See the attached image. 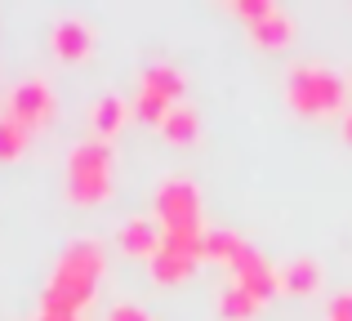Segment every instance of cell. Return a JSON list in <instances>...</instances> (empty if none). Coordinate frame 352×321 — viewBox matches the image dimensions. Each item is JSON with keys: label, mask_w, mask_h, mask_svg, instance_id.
<instances>
[{"label": "cell", "mask_w": 352, "mask_h": 321, "mask_svg": "<svg viewBox=\"0 0 352 321\" xmlns=\"http://www.w3.org/2000/svg\"><path fill=\"white\" fill-rule=\"evenodd\" d=\"M103 241L94 236H80L63 250L58 268L50 272L45 281V295H41V308H67V313H80V308L94 299V286L103 277Z\"/></svg>", "instance_id": "obj_1"}, {"label": "cell", "mask_w": 352, "mask_h": 321, "mask_svg": "<svg viewBox=\"0 0 352 321\" xmlns=\"http://www.w3.org/2000/svg\"><path fill=\"white\" fill-rule=\"evenodd\" d=\"M285 103L303 116H335L348 103V80L321 63H299L285 76Z\"/></svg>", "instance_id": "obj_2"}, {"label": "cell", "mask_w": 352, "mask_h": 321, "mask_svg": "<svg viewBox=\"0 0 352 321\" xmlns=\"http://www.w3.org/2000/svg\"><path fill=\"white\" fill-rule=\"evenodd\" d=\"M67 197L80 206H98L112 197V143L85 139L67 152Z\"/></svg>", "instance_id": "obj_3"}, {"label": "cell", "mask_w": 352, "mask_h": 321, "mask_svg": "<svg viewBox=\"0 0 352 321\" xmlns=\"http://www.w3.org/2000/svg\"><path fill=\"white\" fill-rule=\"evenodd\" d=\"M152 219L165 228V232H174V228H201V192L192 179H183V174H165L161 188H156L152 197Z\"/></svg>", "instance_id": "obj_4"}, {"label": "cell", "mask_w": 352, "mask_h": 321, "mask_svg": "<svg viewBox=\"0 0 352 321\" xmlns=\"http://www.w3.org/2000/svg\"><path fill=\"white\" fill-rule=\"evenodd\" d=\"M5 116H9V121H18L27 134L41 130V125H50L54 121V94H50V85H45L41 76L18 80V85L9 89V98H5Z\"/></svg>", "instance_id": "obj_5"}, {"label": "cell", "mask_w": 352, "mask_h": 321, "mask_svg": "<svg viewBox=\"0 0 352 321\" xmlns=\"http://www.w3.org/2000/svg\"><path fill=\"white\" fill-rule=\"evenodd\" d=\"M120 250L125 254H134V259H147L152 263L156 254H161V245H165V228L156 223L152 214H138V219H129L125 228H120Z\"/></svg>", "instance_id": "obj_6"}, {"label": "cell", "mask_w": 352, "mask_h": 321, "mask_svg": "<svg viewBox=\"0 0 352 321\" xmlns=\"http://www.w3.org/2000/svg\"><path fill=\"white\" fill-rule=\"evenodd\" d=\"M232 281H236V286H245L250 295L258 299V304H263V299L272 295V290H281V286H276V268H272V263H267L263 254L254 250V245H250V250L232 263Z\"/></svg>", "instance_id": "obj_7"}, {"label": "cell", "mask_w": 352, "mask_h": 321, "mask_svg": "<svg viewBox=\"0 0 352 321\" xmlns=\"http://www.w3.org/2000/svg\"><path fill=\"white\" fill-rule=\"evenodd\" d=\"M54 54H58L63 63H76V58H85L89 49H94V27L85 23V18H76V14H67V18H58L54 23Z\"/></svg>", "instance_id": "obj_8"}, {"label": "cell", "mask_w": 352, "mask_h": 321, "mask_svg": "<svg viewBox=\"0 0 352 321\" xmlns=\"http://www.w3.org/2000/svg\"><path fill=\"white\" fill-rule=\"evenodd\" d=\"M183 85H188V76H183L174 63H152V67H143V76H138V89L161 94V98H170V103H183Z\"/></svg>", "instance_id": "obj_9"}, {"label": "cell", "mask_w": 352, "mask_h": 321, "mask_svg": "<svg viewBox=\"0 0 352 321\" xmlns=\"http://www.w3.org/2000/svg\"><path fill=\"white\" fill-rule=\"evenodd\" d=\"M276 286L290 290V295H312V290L321 286V263L308 259V254H299V259L281 263V268H276Z\"/></svg>", "instance_id": "obj_10"}, {"label": "cell", "mask_w": 352, "mask_h": 321, "mask_svg": "<svg viewBox=\"0 0 352 321\" xmlns=\"http://www.w3.org/2000/svg\"><path fill=\"white\" fill-rule=\"evenodd\" d=\"M161 134H165V143H179V148L197 143L201 139V116H197V107H192V103H174L170 116L161 121Z\"/></svg>", "instance_id": "obj_11"}, {"label": "cell", "mask_w": 352, "mask_h": 321, "mask_svg": "<svg viewBox=\"0 0 352 321\" xmlns=\"http://www.w3.org/2000/svg\"><path fill=\"white\" fill-rule=\"evenodd\" d=\"M192 272H197V259L183 254V250H165L161 245V254L152 259V277L161 281V286H179V281H188Z\"/></svg>", "instance_id": "obj_12"}, {"label": "cell", "mask_w": 352, "mask_h": 321, "mask_svg": "<svg viewBox=\"0 0 352 321\" xmlns=\"http://www.w3.org/2000/svg\"><path fill=\"white\" fill-rule=\"evenodd\" d=\"M245 250H250V245L241 241L236 232H228V228H206V245H201V254H206V259H219V263H228V268H232Z\"/></svg>", "instance_id": "obj_13"}, {"label": "cell", "mask_w": 352, "mask_h": 321, "mask_svg": "<svg viewBox=\"0 0 352 321\" xmlns=\"http://www.w3.org/2000/svg\"><path fill=\"white\" fill-rule=\"evenodd\" d=\"M250 36H254L258 45H267V49H281V45L294 41V18L281 14V9H272L258 27H250Z\"/></svg>", "instance_id": "obj_14"}, {"label": "cell", "mask_w": 352, "mask_h": 321, "mask_svg": "<svg viewBox=\"0 0 352 321\" xmlns=\"http://www.w3.org/2000/svg\"><path fill=\"white\" fill-rule=\"evenodd\" d=\"M254 308H258V299L250 295L245 286H236V281H228V286L219 290V313H223L228 321H245V317H254Z\"/></svg>", "instance_id": "obj_15"}, {"label": "cell", "mask_w": 352, "mask_h": 321, "mask_svg": "<svg viewBox=\"0 0 352 321\" xmlns=\"http://www.w3.org/2000/svg\"><path fill=\"white\" fill-rule=\"evenodd\" d=\"M125 112H129V103L125 98H116V94H107V98H98L94 103V130H98V139H107V134H116L120 125H125Z\"/></svg>", "instance_id": "obj_16"}, {"label": "cell", "mask_w": 352, "mask_h": 321, "mask_svg": "<svg viewBox=\"0 0 352 321\" xmlns=\"http://www.w3.org/2000/svg\"><path fill=\"white\" fill-rule=\"evenodd\" d=\"M170 98H161V94H147V89H138V98H134V112H138V121H147V125H156L161 130V121L170 116Z\"/></svg>", "instance_id": "obj_17"}, {"label": "cell", "mask_w": 352, "mask_h": 321, "mask_svg": "<svg viewBox=\"0 0 352 321\" xmlns=\"http://www.w3.org/2000/svg\"><path fill=\"white\" fill-rule=\"evenodd\" d=\"M23 148H27V130H23L18 121H9L5 112H0V161L23 157Z\"/></svg>", "instance_id": "obj_18"}, {"label": "cell", "mask_w": 352, "mask_h": 321, "mask_svg": "<svg viewBox=\"0 0 352 321\" xmlns=\"http://www.w3.org/2000/svg\"><path fill=\"white\" fill-rule=\"evenodd\" d=\"M272 9H276V5H267V0H236V5H232V14H236V18H245L250 27H258L267 14H272Z\"/></svg>", "instance_id": "obj_19"}, {"label": "cell", "mask_w": 352, "mask_h": 321, "mask_svg": "<svg viewBox=\"0 0 352 321\" xmlns=\"http://www.w3.org/2000/svg\"><path fill=\"white\" fill-rule=\"evenodd\" d=\"M326 321H352V290H344V295L330 299V317Z\"/></svg>", "instance_id": "obj_20"}, {"label": "cell", "mask_w": 352, "mask_h": 321, "mask_svg": "<svg viewBox=\"0 0 352 321\" xmlns=\"http://www.w3.org/2000/svg\"><path fill=\"white\" fill-rule=\"evenodd\" d=\"M107 321H152V317H147L143 308H134V304H120V308H112V317H107Z\"/></svg>", "instance_id": "obj_21"}, {"label": "cell", "mask_w": 352, "mask_h": 321, "mask_svg": "<svg viewBox=\"0 0 352 321\" xmlns=\"http://www.w3.org/2000/svg\"><path fill=\"white\" fill-rule=\"evenodd\" d=\"M36 321H80V313H67V308H41Z\"/></svg>", "instance_id": "obj_22"}, {"label": "cell", "mask_w": 352, "mask_h": 321, "mask_svg": "<svg viewBox=\"0 0 352 321\" xmlns=\"http://www.w3.org/2000/svg\"><path fill=\"white\" fill-rule=\"evenodd\" d=\"M344 134H348V143H352V107H348V116H344Z\"/></svg>", "instance_id": "obj_23"}]
</instances>
